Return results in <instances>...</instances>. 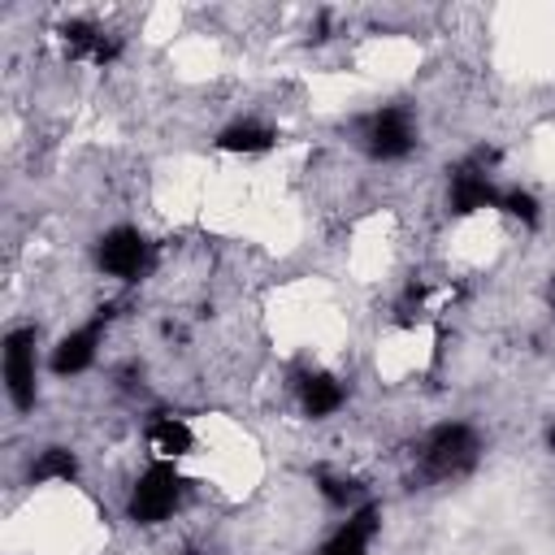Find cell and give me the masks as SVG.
<instances>
[{"mask_svg":"<svg viewBox=\"0 0 555 555\" xmlns=\"http://www.w3.org/2000/svg\"><path fill=\"white\" fill-rule=\"evenodd\" d=\"M35 325H17L4 334V390H9V403L17 412H30L35 408V373H39V360H35Z\"/></svg>","mask_w":555,"mask_h":555,"instance_id":"8992f818","label":"cell"},{"mask_svg":"<svg viewBox=\"0 0 555 555\" xmlns=\"http://www.w3.org/2000/svg\"><path fill=\"white\" fill-rule=\"evenodd\" d=\"M182 503V477L169 460H156L152 468L139 473V481L130 486V499H126V516L134 525H160L173 516V507Z\"/></svg>","mask_w":555,"mask_h":555,"instance_id":"3957f363","label":"cell"},{"mask_svg":"<svg viewBox=\"0 0 555 555\" xmlns=\"http://www.w3.org/2000/svg\"><path fill=\"white\" fill-rule=\"evenodd\" d=\"M108 317H113V308H100L87 325H78V330H69L56 347H52V373L56 377H78L82 369H91V360H95V351H100V338H104V325H108Z\"/></svg>","mask_w":555,"mask_h":555,"instance_id":"52a82bcc","label":"cell"},{"mask_svg":"<svg viewBox=\"0 0 555 555\" xmlns=\"http://www.w3.org/2000/svg\"><path fill=\"white\" fill-rule=\"evenodd\" d=\"M499 208H503L507 217L525 221V225H538V221H542V208H538V199H533L529 191H520V186H507V191H499Z\"/></svg>","mask_w":555,"mask_h":555,"instance_id":"9a60e30c","label":"cell"},{"mask_svg":"<svg viewBox=\"0 0 555 555\" xmlns=\"http://www.w3.org/2000/svg\"><path fill=\"white\" fill-rule=\"evenodd\" d=\"M278 143V130L273 126H260V121H234L217 134V147L221 152H243V156H260Z\"/></svg>","mask_w":555,"mask_h":555,"instance_id":"7c38bea8","label":"cell"},{"mask_svg":"<svg viewBox=\"0 0 555 555\" xmlns=\"http://www.w3.org/2000/svg\"><path fill=\"white\" fill-rule=\"evenodd\" d=\"M382 529V507L377 503H360L356 512H347V520L317 546V555H369V542Z\"/></svg>","mask_w":555,"mask_h":555,"instance_id":"ba28073f","label":"cell"},{"mask_svg":"<svg viewBox=\"0 0 555 555\" xmlns=\"http://www.w3.org/2000/svg\"><path fill=\"white\" fill-rule=\"evenodd\" d=\"M299 403H304V412L312 421H325V416H334L347 403V386L334 373H308L299 382Z\"/></svg>","mask_w":555,"mask_h":555,"instance_id":"30bf717a","label":"cell"},{"mask_svg":"<svg viewBox=\"0 0 555 555\" xmlns=\"http://www.w3.org/2000/svg\"><path fill=\"white\" fill-rule=\"evenodd\" d=\"M61 43H65V56H74V61L108 65V61L121 56V39L108 35V30L95 26V22H82V17H74V22L61 26Z\"/></svg>","mask_w":555,"mask_h":555,"instance_id":"9c48e42d","label":"cell"},{"mask_svg":"<svg viewBox=\"0 0 555 555\" xmlns=\"http://www.w3.org/2000/svg\"><path fill=\"white\" fill-rule=\"evenodd\" d=\"M490 165H494V152L477 147L468 160H460V165L451 169V191H447L451 212L468 217V212H477V208H499V186H494V178H490Z\"/></svg>","mask_w":555,"mask_h":555,"instance_id":"5b68a950","label":"cell"},{"mask_svg":"<svg viewBox=\"0 0 555 555\" xmlns=\"http://www.w3.org/2000/svg\"><path fill=\"white\" fill-rule=\"evenodd\" d=\"M95 264L117 282H139L152 269V243L134 225H113L95 243Z\"/></svg>","mask_w":555,"mask_h":555,"instance_id":"277c9868","label":"cell"},{"mask_svg":"<svg viewBox=\"0 0 555 555\" xmlns=\"http://www.w3.org/2000/svg\"><path fill=\"white\" fill-rule=\"evenodd\" d=\"M546 308H551V312H555V273H551V278H546Z\"/></svg>","mask_w":555,"mask_h":555,"instance_id":"2e32d148","label":"cell"},{"mask_svg":"<svg viewBox=\"0 0 555 555\" xmlns=\"http://www.w3.org/2000/svg\"><path fill=\"white\" fill-rule=\"evenodd\" d=\"M147 442H152V451L160 455V460H178V455H186L191 447H195V434H191V425L182 421V416H156L152 425H147Z\"/></svg>","mask_w":555,"mask_h":555,"instance_id":"8fae6325","label":"cell"},{"mask_svg":"<svg viewBox=\"0 0 555 555\" xmlns=\"http://www.w3.org/2000/svg\"><path fill=\"white\" fill-rule=\"evenodd\" d=\"M546 447H551V451H555V421H551V425H546Z\"/></svg>","mask_w":555,"mask_h":555,"instance_id":"e0dca14e","label":"cell"},{"mask_svg":"<svg viewBox=\"0 0 555 555\" xmlns=\"http://www.w3.org/2000/svg\"><path fill=\"white\" fill-rule=\"evenodd\" d=\"M30 486H48V481H74L78 477V455L69 447H43L30 468H26Z\"/></svg>","mask_w":555,"mask_h":555,"instance_id":"4fadbf2b","label":"cell"},{"mask_svg":"<svg viewBox=\"0 0 555 555\" xmlns=\"http://www.w3.org/2000/svg\"><path fill=\"white\" fill-rule=\"evenodd\" d=\"M351 134L369 160H403L416 147V126L403 104H382V108L356 117Z\"/></svg>","mask_w":555,"mask_h":555,"instance_id":"7a4b0ae2","label":"cell"},{"mask_svg":"<svg viewBox=\"0 0 555 555\" xmlns=\"http://www.w3.org/2000/svg\"><path fill=\"white\" fill-rule=\"evenodd\" d=\"M317 494L330 503V507H338V512H356L360 507V499H364V486L356 481V477H343V473H330V468H317Z\"/></svg>","mask_w":555,"mask_h":555,"instance_id":"5bb4252c","label":"cell"},{"mask_svg":"<svg viewBox=\"0 0 555 555\" xmlns=\"http://www.w3.org/2000/svg\"><path fill=\"white\" fill-rule=\"evenodd\" d=\"M481 455V438L473 425L464 421H442L434 425L421 447H416V464H421V481H451V477H464Z\"/></svg>","mask_w":555,"mask_h":555,"instance_id":"6da1fadb","label":"cell"}]
</instances>
